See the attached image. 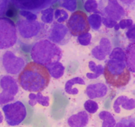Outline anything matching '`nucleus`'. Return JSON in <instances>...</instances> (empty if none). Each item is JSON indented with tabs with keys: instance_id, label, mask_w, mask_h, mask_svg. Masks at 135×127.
<instances>
[{
	"instance_id": "obj_1",
	"label": "nucleus",
	"mask_w": 135,
	"mask_h": 127,
	"mask_svg": "<svg viewBox=\"0 0 135 127\" xmlns=\"http://www.w3.org/2000/svg\"><path fill=\"white\" fill-rule=\"evenodd\" d=\"M51 75L46 66L36 63L29 62L19 75L18 82L20 86L30 92H40L49 85Z\"/></svg>"
},
{
	"instance_id": "obj_2",
	"label": "nucleus",
	"mask_w": 135,
	"mask_h": 127,
	"mask_svg": "<svg viewBox=\"0 0 135 127\" xmlns=\"http://www.w3.org/2000/svg\"><path fill=\"white\" fill-rule=\"evenodd\" d=\"M104 76L108 84L121 88L125 86L130 81L131 72L123 62L110 60L104 67Z\"/></svg>"
},
{
	"instance_id": "obj_3",
	"label": "nucleus",
	"mask_w": 135,
	"mask_h": 127,
	"mask_svg": "<svg viewBox=\"0 0 135 127\" xmlns=\"http://www.w3.org/2000/svg\"><path fill=\"white\" fill-rule=\"evenodd\" d=\"M70 33L75 36H80L86 34L90 30L88 16L82 11L74 12L67 22Z\"/></svg>"
},
{
	"instance_id": "obj_4",
	"label": "nucleus",
	"mask_w": 135,
	"mask_h": 127,
	"mask_svg": "<svg viewBox=\"0 0 135 127\" xmlns=\"http://www.w3.org/2000/svg\"><path fill=\"white\" fill-rule=\"evenodd\" d=\"M15 25L11 21L0 18V49H6L15 44L16 41Z\"/></svg>"
},
{
	"instance_id": "obj_5",
	"label": "nucleus",
	"mask_w": 135,
	"mask_h": 127,
	"mask_svg": "<svg viewBox=\"0 0 135 127\" xmlns=\"http://www.w3.org/2000/svg\"><path fill=\"white\" fill-rule=\"evenodd\" d=\"M59 0H11L17 8L24 10L38 11L51 6Z\"/></svg>"
},
{
	"instance_id": "obj_6",
	"label": "nucleus",
	"mask_w": 135,
	"mask_h": 127,
	"mask_svg": "<svg viewBox=\"0 0 135 127\" xmlns=\"http://www.w3.org/2000/svg\"><path fill=\"white\" fill-rule=\"evenodd\" d=\"M16 7L14 5H10V6L8 8L7 11L6 12V16L9 17V18H12V17H15L17 14V10L16 9Z\"/></svg>"
}]
</instances>
